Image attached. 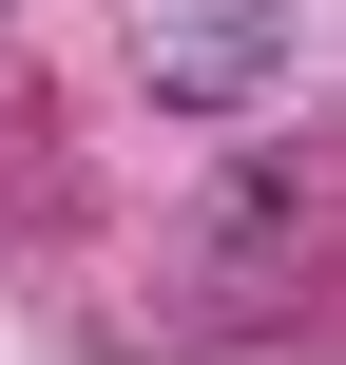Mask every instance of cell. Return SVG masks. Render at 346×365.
<instances>
[{
  "label": "cell",
  "instance_id": "obj_1",
  "mask_svg": "<svg viewBox=\"0 0 346 365\" xmlns=\"http://www.w3.org/2000/svg\"><path fill=\"white\" fill-rule=\"evenodd\" d=\"M135 77L173 115H270L308 77V0H135Z\"/></svg>",
  "mask_w": 346,
  "mask_h": 365
},
{
  "label": "cell",
  "instance_id": "obj_2",
  "mask_svg": "<svg viewBox=\"0 0 346 365\" xmlns=\"http://www.w3.org/2000/svg\"><path fill=\"white\" fill-rule=\"evenodd\" d=\"M0 19H19V0H0Z\"/></svg>",
  "mask_w": 346,
  "mask_h": 365
}]
</instances>
